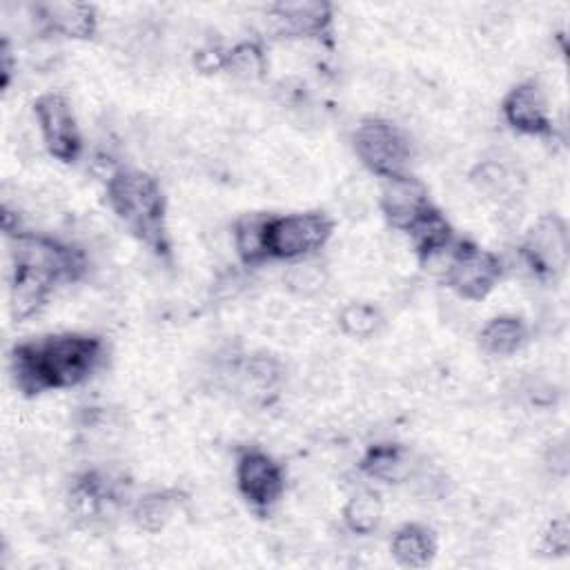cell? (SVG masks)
<instances>
[{
	"instance_id": "5b68a950",
	"label": "cell",
	"mask_w": 570,
	"mask_h": 570,
	"mask_svg": "<svg viewBox=\"0 0 570 570\" xmlns=\"http://www.w3.org/2000/svg\"><path fill=\"white\" fill-rule=\"evenodd\" d=\"M334 223L323 212H296L269 216L265 229V245L269 261H301L316 256L330 240Z\"/></svg>"
},
{
	"instance_id": "ba28073f",
	"label": "cell",
	"mask_w": 570,
	"mask_h": 570,
	"mask_svg": "<svg viewBox=\"0 0 570 570\" xmlns=\"http://www.w3.org/2000/svg\"><path fill=\"white\" fill-rule=\"evenodd\" d=\"M33 116L45 149L62 163H76L82 154V136L69 100L62 94L47 91L36 98Z\"/></svg>"
},
{
	"instance_id": "4316f807",
	"label": "cell",
	"mask_w": 570,
	"mask_h": 570,
	"mask_svg": "<svg viewBox=\"0 0 570 570\" xmlns=\"http://www.w3.org/2000/svg\"><path fill=\"white\" fill-rule=\"evenodd\" d=\"M568 461H570V454H568V445L566 441H559L554 443L550 450H548V456H546V463L548 468L554 472V474H566L568 472Z\"/></svg>"
},
{
	"instance_id": "7c38bea8",
	"label": "cell",
	"mask_w": 570,
	"mask_h": 570,
	"mask_svg": "<svg viewBox=\"0 0 570 570\" xmlns=\"http://www.w3.org/2000/svg\"><path fill=\"white\" fill-rule=\"evenodd\" d=\"M31 20L45 36L58 33L73 40H85L96 33V9L85 2H38L29 7Z\"/></svg>"
},
{
	"instance_id": "5bb4252c",
	"label": "cell",
	"mask_w": 570,
	"mask_h": 570,
	"mask_svg": "<svg viewBox=\"0 0 570 570\" xmlns=\"http://www.w3.org/2000/svg\"><path fill=\"white\" fill-rule=\"evenodd\" d=\"M358 468L365 476L383 481V483L410 481V474L414 470L410 450L405 445H399V443L370 445L365 450Z\"/></svg>"
},
{
	"instance_id": "9a60e30c",
	"label": "cell",
	"mask_w": 570,
	"mask_h": 570,
	"mask_svg": "<svg viewBox=\"0 0 570 570\" xmlns=\"http://www.w3.org/2000/svg\"><path fill=\"white\" fill-rule=\"evenodd\" d=\"M407 236H410L412 249L416 252L423 265L436 258L439 254H443L454 243L450 223L434 205L407 229Z\"/></svg>"
},
{
	"instance_id": "603a6c76",
	"label": "cell",
	"mask_w": 570,
	"mask_h": 570,
	"mask_svg": "<svg viewBox=\"0 0 570 570\" xmlns=\"http://www.w3.org/2000/svg\"><path fill=\"white\" fill-rule=\"evenodd\" d=\"M223 69L238 82H256L267 71V58L261 45L247 40V42H238L227 51Z\"/></svg>"
},
{
	"instance_id": "d4e9b609",
	"label": "cell",
	"mask_w": 570,
	"mask_h": 570,
	"mask_svg": "<svg viewBox=\"0 0 570 570\" xmlns=\"http://www.w3.org/2000/svg\"><path fill=\"white\" fill-rule=\"evenodd\" d=\"M383 325V316L379 312L376 305L372 303H363V301H354L347 303L341 312H338V327L345 336L365 341L372 338Z\"/></svg>"
},
{
	"instance_id": "8fae6325",
	"label": "cell",
	"mask_w": 570,
	"mask_h": 570,
	"mask_svg": "<svg viewBox=\"0 0 570 570\" xmlns=\"http://www.w3.org/2000/svg\"><path fill=\"white\" fill-rule=\"evenodd\" d=\"M503 120L523 136H550L552 118L548 111V98L539 82L523 80L514 85L501 102Z\"/></svg>"
},
{
	"instance_id": "8992f818",
	"label": "cell",
	"mask_w": 570,
	"mask_h": 570,
	"mask_svg": "<svg viewBox=\"0 0 570 570\" xmlns=\"http://www.w3.org/2000/svg\"><path fill=\"white\" fill-rule=\"evenodd\" d=\"M358 160L379 178L407 174L414 156L410 136L385 118H365L356 125L352 138Z\"/></svg>"
},
{
	"instance_id": "ffe728a7",
	"label": "cell",
	"mask_w": 570,
	"mask_h": 570,
	"mask_svg": "<svg viewBox=\"0 0 570 570\" xmlns=\"http://www.w3.org/2000/svg\"><path fill=\"white\" fill-rule=\"evenodd\" d=\"M180 499L174 490H156L145 497H140L131 508L134 523L145 532H158L163 530L178 510Z\"/></svg>"
},
{
	"instance_id": "6da1fadb",
	"label": "cell",
	"mask_w": 570,
	"mask_h": 570,
	"mask_svg": "<svg viewBox=\"0 0 570 570\" xmlns=\"http://www.w3.org/2000/svg\"><path fill=\"white\" fill-rule=\"evenodd\" d=\"M9 258V307L16 321L33 316L58 283L80 281L89 269L85 249L31 232L11 234Z\"/></svg>"
},
{
	"instance_id": "7402d4cb",
	"label": "cell",
	"mask_w": 570,
	"mask_h": 570,
	"mask_svg": "<svg viewBox=\"0 0 570 570\" xmlns=\"http://www.w3.org/2000/svg\"><path fill=\"white\" fill-rule=\"evenodd\" d=\"M232 370L254 390V394L274 392L283 381V363L269 354H254L240 365H232Z\"/></svg>"
},
{
	"instance_id": "30bf717a",
	"label": "cell",
	"mask_w": 570,
	"mask_h": 570,
	"mask_svg": "<svg viewBox=\"0 0 570 570\" xmlns=\"http://www.w3.org/2000/svg\"><path fill=\"white\" fill-rule=\"evenodd\" d=\"M381 180L383 183H381L379 207L385 220L394 229L407 232L432 207L428 187L412 174H399Z\"/></svg>"
},
{
	"instance_id": "484cf974",
	"label": "cell",
	"mask_w": 570,
	"mask_h": 570,
	"mask_svg": "<svg viewBox=\"0 0 570 570\" xmlns=\"http://www.w3.org/2000/svg\"><path fill=\"white\" fill-rule=\"evenodd\" d=\"M570 546V528L566 517H557L548 523L543 537H541V548L548 554H566Z\"/></svg>"
},
{
	"instance_id": "44dd1931",
	"label": "cell",
	"mask_w": 570,
	"mask_h": 570,
	"mask_svg": "<svg viewBox=\"0 0 570 570\" xmlns=\"http://www.w3.org/2000/svg\"><path fill=\"white\" fill-rule=\"evenodd\" d=\"M383 519V501L376 490L363 488L356 490L345 508H343V523L352 534H372Z\"/></svg>"
},
{
	"instance_id": "277c9868",
	"label": "cell",
	"mask_w": 570,
	"mask_h": 570,
	"mask_svg": "<svg viewBox=\"0 0 570 570\" xmlns=\"http://www.w3.org/2000/svg\"><path fill=\"white\" fill-rule=\"evenodd\" d=\"M445 285L465 301L485 298L503 278V261L499 254L481 249L470 240H456L436 258Z\"/></svg>"
},
{
	"instance_id": "4fadbf2b",
	"label": "cell",
	"mask_w": 570,
	"mask_h": 570,
	"mask_svg": "<svg viewBox=\"0 0 570 570\" xmlns=\"http://www.w3.org/2000/svg\"><path fill=\"white\" fill-rule=\"evenodd\" d=\"M269 16L283 33L294 38H325L332 29L334 9L321 0H296L272 4Z\"/></svg>"
},
{
	"instance_id": "9c48e42d",
	"label": "cell",
	"mask_w": 570,
	"mask_h": 570,
	"mask_svg": "<svg viewBox=\"0 0 570 570\" xmlns=\"http://www.w3.org/2000/svg\"><path fill=\"white\" fill-rule=\"evenodd\" d=\"M236 488L258 514H267L285 492V472L267 452L245 448L236 459Z\"/></svg>"
},
{
	"instance_id": "7a4b0ae2",
	"label": "cell",
	"mask_w": 570,
	"mask_h": 570,
	"mask_svg": "<svg viewBox=\"0 0 570 570\" xmlns=\"http://www.w3.org/2000/svg\"><path fill=\"white\" fill-rule=\"evenodd\" d=\"M105 343L91 334L62 332L18 343L11 350V376L20 392L33 396L85 383L102 363Z\"/></svg>"
},
{
	"instance_id": "d6986e66",
	"label": "cell",
	"mask_w": 570,
	"mask_h": 570,
	"mask_svg": "<svg viewBox=\"0 0 570 570\" xmlns=\"http://www.w3.org/2000/svg\"><path fill=\"white\" fill-rule=\"evenodd\" d=\"M470 183L479 194L501 203H508L512 200V196H517L514 169L501 158H485L479 165H474V169L470 171Z\"/></svg>"
},
{
	"instance_id": "e0dca14e",
	"label": "cell",
	"mask_w": 570,
	"mask_h": 570,
	"mask_svg": "<svg viewBox=\"0 0 570 570\" xmlns=\"http://www.w3.org/2000/svg\"><path fill=\"white\" fill-rule=\"evenodd\" d=\"M269 214H243L232 225V245L245 267L263 265L267 258L265 229Z\"/></svg>"
},
{
	"instance_id": "52a82bcc",
	"label": "cell",
	"mask_w": 570,
	"mask_h": 570,
	"mask_svg": "<svg viewBox=\"0 0 570 570\" xmlns=\"http://www.w3.org/2000/svg\"><path fill=\"white\" fill-rule=\"evenodd\" d=\"M570 261L568 223L557 214H546L528 229L525 240L517 247V263L521 272L532 278H557L566 272Z\"/></svg>"
},
{
	"instance_id": "2e32d148",
	"label": "cell",
	"mask_w": 570,
	"mask_h": 570,
	"mask_svg": "<svg viewBox=\"0 0 570 570\" xmlns=\"http://www.w3.org/2000/svg\"><path fill=\"white\" fill-rule=\"evenodd\" d=\"M390 552L403 568H425L436 552V539L430 528L421 523H405L392 534Z\"/></svg>"
},
{
	"instance_id": "3957f363",
	"label": "cell",
	"mask_w": 570,
	"mask_h": 570,
	"mask_svg": "<svg viewBox=\"0 0 570 570\" xmlns=\"http://www.w3.org/2000/svg\"><path fill=\"white\" fill-rule=\"evenodd\" d=\"M107 200L125 227L156 254L169 252L160 183L140 169H116L107 178Z\"/></svg>"
},
{
	"instance_id": "cb8c5ba5",
	"label": "cell",
	"mask_w": 570,
	"mask_h": 570,
	"mask_svg": "<svg viewBox=\"0 0 570 570\" xmlns=\"http://www.w3.org/2000/svg\"><path fill=\"white\" fill-rule=\"evenodd\" d=\"M327 281H330L327 267L316 256L294 261V263H289V269L285 272L287 289L292 294L305 296V298H312L318 292H323Z\"/></svg>"
},
{
	"instance_id": "ac0fdd59",
	"label": "cell",
	"mask_w": 570,
	"mask_h": 570,
	"mask_svg": "<svg viewBox=\"0 0 570 570\" xmlns=\"http://www.w3.org/2000/svg\"><path fill=\"white\" fill-rule=\"evenodd\" d=\"M528 330L517 316H494L490 318L479 334L483 352L492 356H512L525 343Z\"/></svg>"
}]
</instances>
